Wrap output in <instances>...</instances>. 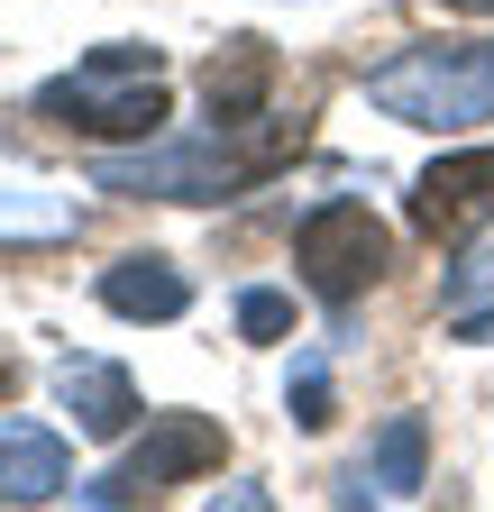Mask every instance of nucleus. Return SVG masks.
I'll return each mask as SVG.
<instances>
[{"mask_svg":"<svg viewBox=\"0 0 494 512\" xmlns=\"http://www.w3.org/2000/svg\"><path fill=\"white\" fill-rule=\"evenodd\" d=\"M238 330H247V339H284V330H293V302L266 293V284H247V293H238Z\"/></svg>","mask_w":494,"mask_h":512,"instance_id":"obj_15","label":"nucleus"},{"mask_svg":"<svg viewBox=\"0 0 494 512\" xmlns=\"http://www.w3.org/2000/svg\"><path fill=\"white\" fill-rule=\"evenodd\" d=\"M449 10H494V0H449Z\"/></svg>","mask_w":494,"mask_h":512,"instance_id":"obj_18","label":"nucleus"},{"mask_svg":"<svg viewBox=\"0 0 494 512\" xmlns=\"http://www.w3.org/2000/svg\"><path fill=\"white\" fill-rule=\"evenodd\" d=\"M293 266H302V284H312L330 311H348L366 284L394 266V238L366 220V202H321L312 220L293 229Z\"/></svg>","mask_w":494,"mask_h":512,"instance_id":"obj_4","label":"nucleus"},{"mask_svg":"<svg viewBox=\"0 0 494 512\" xmlns=\"http://www.w3.org/2000/svg\"><path fill=\"white\" fill-rule=\"evenodd\" d=\"M421 458H430V430H421V412H394V421L376 430L366 485H376V494H421Z\"/></svg>","mask_w":494,"mask_h":512,"instance_id":"obj_12","label":"nucleus"},{"mask_svg":"<svg viewBox=\"0 0 494 512\" xmlns=\"http://www.w3.org/2000/svg\"><path fill=\"white\" fill-rule=\"evenodd\" d=\"M458 339H494V311H458Z\"/></svg>","mask_w":494,"mask_h":512,"instance_id":"obj_16","label":"nucleus"},{"mask_svg":"<svg viewBox=\"0 0 494 512\" xmlns=\"http://www.w3.org/2000/svg\"><path fill=\"white\" fill-rule=\"evenodd\" d=\"M55 494H74L65 439L37 421H0V503H55Z\"/></svg>","mask_w":494,"mask_h":512,"instance_id":"obj_8","label":"nucleus"},{"mask_svg":"<svg viewBox=\"0 0 494 512\" xmlns=\"http://www.w3.org/2000/svg\"><path fill=\"white\" fill-rule=\"evenodd\" d=\"M485 293H494V229H485V238L458 256V275H449V302H458V311H476Z\"/></svg>","mask_w":494,"mask_h":512,"instance_id":"obj_14","label":"nucleus"},{"mask_svg":"<svg viewBox=\"0 0 494 512\" xmlns=\"http://www.w3.org/2000/svg\"><path fill=\"white\" fill-rule=\"evenodd\" d=\"M202 467H220V421H202V412H156L129 458H119L110 476H92V485H74V494L92 512H110V503H156L165 485L202 476Z\"/></svg>","mask_w":494,"mask_h":512,"instance_id":"obj_5","label":"nucleus"},{"mask_svg":"<svg viewBox=\"0 0 494 512\" xmlns=\"http://www.w3.org/2000/svg\"><path fill=\"white\" fill-rule=\"evenodd\" d=\"M55 403L74 412L83 439H129L138 430V384L119 375L110 357H65V366H55Z\"/></svg>","mask_w":494,"mask_h":512,"instance_id":"obj_6","label":"nucleus"},{"mask_svg":"<svg viewBox=\"0 0 494 512\" xmlns=\"http://www.w3.org/2000/svg\"><path fill=\"white\" fill-rule=\"evenodd\" d=\"M10 384H19V366H10V357H0V394H10Z\"/></svg>","mask_w":494,"mask_h":512,"instance_id":"obj_17","label":"nucleus"},{"mask_svg":"<svg viewBox=\"0 0 494 512\" xmlns=\"http://www.w3.org/2000/svg\"><path fill=\"white\" fill-rule=\"evenodd\" d=\"M302 147V119H220L183 147H138V156H92L101 192H156V202H220V192L266 183Z\"/></svg>","mask_w":494,"mask_h":512,"instance_id":"obj_1","label":"nucleus"},{"mask_svg":"<svg viewBox=\"0 0 494 512\" xmlns=\"http://www.w3.org/2000/svg\"><path fill=\"white\" fill-rule=\"evenodd\" d=\"M266 83H275V46L238 37L229 55H211L202 101H211V119H257V110H266Z\"/></svg>","mask_w":494,"mask_h":512,"instance_id":"obj_10","label":"nucleus"},{"mask_svg":"<svg viewBox=\"0 0 494 512\" xmlns=\"http://www.w3.org/2000/svg\"><path fill=\"white\" fill-rule=\"evenodd\" d=\"M74 229V192H55L28 165H0V238H65Z\"/></svg>","mask_w":494,"mask_h":512,"instance_id":"obj_11","label":"nucleus"},{"mask_svg":"<svg viewBox=\"0 0 494 512\" xmlns=\"http://www.w3.org/2000/svg\"><path fill=\"white\" fill-rule=\"evenodd\" d=\"M284 403H293V421H302V430H330V421H339L330 357H302V366H293V384H284Z\"/></svg>","mask_w":494,"mask_h":512,"instance_id":"obj_13","label":"nucleus"},{"mask_svg":"<svg viewBox=\"0 0 494 512\" xmlns=\"http://www.w3.org/2000/svg\"><path fill=\"white\" fill-rule=\"evenodd\" d=\"M366 101L403 128H449L458 138V128L494 119V37L485 46H412L366 74Z\"/></svg>","mask_w":494,"mask_h":512,"instance_id":"obj_3","label":"nucleus"},{"mask_svg":"<svg viewBox=\"0 0 494 512\" xmlns=\"http://www.w3.org/2000/svg\"><path fill=\"white\" fill-rule=\"evenodd\" d=\"M37 110L101 138V147L110 138H156L165 128V64H156V46H92L74 74H55L37 92Z\"/></svg>","mask_w":494,"mask_h":512,"instance_id":"obj_2","label":"nucleus"},{"mask_svg":"<svg viewBox=\"0 0 494 512\" xmlns=\"http://www.w3.org/2000/svg\"><path fill=\"white\" fill-rule=\"evenodd\" d=\"M476 211H494V147H467V156H440L421 183H412V229H458V220H476Z\"/></svg>","mask_w":494,"mask_h":512,"instance_id":"obj_7","label":"nucleus"},{"mask_svg":"<svg viewBox=\"0 0 494 512\" xmlns=\"http://www.w3.org/2000/svg\"><path fill=\"white\" fill-rule=\"evenodd\" d=\"M101 302L119 320H183L193 311V284H183L165 256H119V266L101 275Z\"/></svg>","mask_w":494,"mask_h":512,"instance_id":"obj_9","label":"nucleus"}]
</instances>
